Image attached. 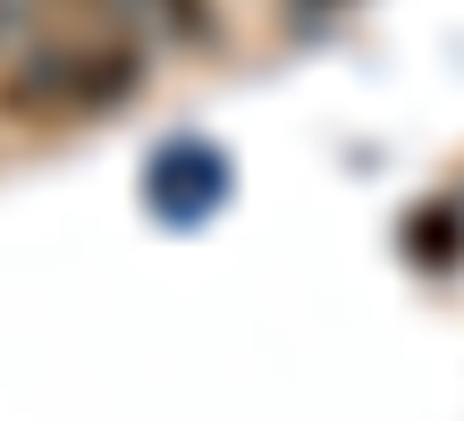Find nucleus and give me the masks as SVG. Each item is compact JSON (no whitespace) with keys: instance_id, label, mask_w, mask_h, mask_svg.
<instances>
[{"instance_id":"2","label":"nucleus","mask_w":464,"mask_h":421,"mask_svg":"<svg viewBox=\"0 0 464 421\" xmlns=\"http://www.w3.org/2000/svg\"><path fill=\"white\" fill-rule=\"evenodd\" d=\"M304 9H338V0H304Z\"/></svg>"},{"instance_id":"1","label":"nucleus","mask_w":464,"mask_h":421,"mask_svg":"<svg viewBox=\"0 0 464 421\" xmlns=\"http://www.w3.org/2000/svg\"><path fill=\"white\" fill-rule=\"evenodd\" d=\"M135 9H144L178 51H211L220 43V0H135Z\"/></svg>"},{"instance_id":"3","label":"nucleus","mask_w":464,"mask_h":421,"mask_svg":"<svg viewBox=\"0 0 464 421\" xmlns=\"http://www.w3.org/2000/svg\"><path fill=\"white\" fill-rule=\"evenodd\" d=\"M0 17H9V9H0Z\"/></svg>"}]
</instances>
